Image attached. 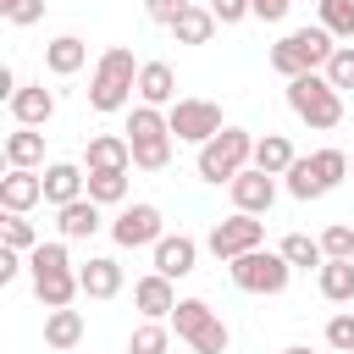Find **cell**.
I'll return each mask as SVG.
<instances>
[{
  "instance_id": "obj_7",
  "label": "cell",
  "mask_w": 354,
  "mask_h": 354,
  "mask_svg": "<svg viewBox=\"0 0 354 354\" xmlns=\"http://www.w3.org/2000/svg\"><path fill=\"white\" fill-rule=\"evenodd\" d=\"M227 277H232V288H243V293H260V299H277V293L288 288V277H293V266L282 260V249H249V254H238V260H227Z\"/></svg>"
},
{
  "instance_id": "obj_23",
  "label": "cell",
  "mask_w": 354,
  "mask_h": 354,
  "mask_svg": "<svg viewBox=\"0 0 354 354\" xmlns=\"http://www.w3.org/2000/svg\"><path fill=\"white\" fill-rule=\"evenodd\" d=\"M44 343H50V348H77V343H83V310H72V304L50 310V315H44Z\"/></svg>"
},
{
  "instance_id": "obj_32",
  "label": "cell",
  "mask_w": 354,
  "mask_h": 354,
  "mask_svg": "<svg viewBox=\"0 0 354 354\" xmlns=\"http://www.w3.org/2000/svg\"><path fill=\"white\" fill-rule=\"evenodd\" d=\"M315 11L332 39H354V0H315Z\"/></svg>"
},
{
  "instance_id": "obj_29",
  "label": "cell",
  "mask_w": 354,
  "mask_h": 354,
  "mask_svg": "<svg viewBox=\"0 0 354 354\" xmlns=\"http://www.w3.org/2000/svg\"><path fill=\"white\" fill-rule=\"evenodd\" d=\"M88 199H100V205H122V199H127V166L88 171Z\"/></svg>"
},
{
  "instance_id": "obj_14",
  "label": "cell",
  "mask_w": 354,
  "mask_h": 354,
  "mask_svg": "<svg viewBox=\"0 0 354 354\" xmlns=\"http://www.w3.org/2000/svg\"><path fill=\"white\" fill-rule=\"evenodd\" d=\"M133 310H144V321H171V310H177L171 277H160V271L138 277V282H133Z\"/></svg>"
},
{
  "instance_id": "obj_9",
  "label": "cell",
  "mask_w": 354,
  "mask_h": 354,
  "mask_svg": "<svg viewBox=\"0 0 354 354\" xmlns=\"http://www.w3.org/2000/svg\"><path fill=\"white\" fill-rule=\"evenodd\" d=\"M166 122H171V138H177V144H210V138L227 127L216 100H171V105H166Z\"/></svg>"
},
{
  "instance_id": "obj_12",
  "label": "cell",
  "mask_w": 354,
  "mask_h": 354,
  "mask_svg": "<svg viewBox=\"0 0 354 354\" xmlns=\"http://www.w3.org/2000/svg\"><path fill=\"white\" fill-rule=\"evenodd\" d=\"M227 194H232V205H238V210L266 216V210L277 205V177H271V171H260V166H243V171L227 183Z\"/></svg>"
},
{
  "instance_id": "obj_6",
  "label": "cell",
  "mask_w": 354,
  "mask_h": 354,
  "mask_svg": "<svg viewBox=\"0 0 354 354\" xmlns=\"http://www.w3.org/2000/svg\"><path fill=\"white\" fill-rule=\"evenodd\" d=\"M194 166H199L205 183L221 188V183H232L243 166H254V138H249L243 127H221L210 144H199V160H194Z\"/></svg>"
},
{
  "instance_id": "obj_35",
  "label": "cell",
  "mask_w": 354,
  "mask_h": 354,
  "mask_svg": "<svg viewBox=\"0 0 354 354\" xmlns=\"http://www.w3.org/2000/svg\"><path fill=\"white\" fill-rule=\"evenodd\" d=\"M321 249H326V260H354V227L348 221H332L321 232Z\"/></svg>"
},
{
  "instance_id": "obj_2",
  "label": "cell",
  "mask_w": 354,
  "mask_h": 354,
  "mask_svg": "<svg viewBox=\"0 0 354 354\" xmlns=\"http://www.w3.org/2000/svg\"><path fill=\"white\" fill-rule=\"evenodd\" d=\"M28 277H33V293H39L44 310H61V304H72L83 293L77 288V266L66 254V238H50V243L28 249Z\"/></svg>"
},
{
  "instance_id": "obj_38",
  "label": "cell",
  "mask_w": 354,
  "mask_h": 354,
  "mask_svg": "<svg viewBox=\"0 0 354 354\" xmlns=\"http://www.w3.org/2000/svg\"><path fill=\"white\" fill-rule=\"evenodd\" d=\"M188 6H194V0H144V17H149V22H160V28H171Z\"/></svg>"
},
{
  "instance_id": "obj_34",
  "label": "cell",
  "mask_w": 354,
  "mask_h": 354,
  "mask_svg": "<svg viewBox=\"0 0 354 354\" xmlns=\"http://www.w3.org/2000/svg\"><path fill=\"white\" fill-rule=\"evenodd\" d=\"M0 243H11V249H39L44 238H39V227H33L28 216H11V210H6V221H0Z\"/></svg>"
},
{
  "instance_id": "obj_3",
  "label": "cell",
  "mask_w": 354,
  "mask_h": 354,
  "mask_svg": "<svg viewBox=\"0 0 354 354\" xmlns=\"http://www.w3.org/2000/svg\"><path fill=\"white\" fill-rule=\"evenodd\" d=\"M288 111L304 127L326 133V127L343 122V88H332L326 72H299V77H288Z\"/></svg>"
},
{
  "instance_id": "obj_40",
  "label": "cell",
  "mask_w": 354,
  "mask_h": 354,
  "mask_svg": "<svg viewBox=\"0 0 354 354\" xmlns=\"http://www.w3.org/2000/svg\"><path fill=\"white\" fill-rule=\"evenodd\" d=\"M210 11H216V22H221V28H232V22H243V17H254V11H249V0H210Z\"/></svg>"
},
{
  "instance_id": "obj_8",
  "label": "cell",
  "mask_w": 354,
  "mask_h": 354,
  "mask_svg": "<svg viewBox=\"0 0 354 354\" xmlns=\"http://www.w3.org/2000/svg\"><path fill=\"white\" fill-rule=\"evenodd\" d=\"M171 326H177V337H183L194 354H227V343H232L227 321H221V315H216L205 299H177Z\"/></svg>"
},
{
  "instance_id": "obj_18",
  "label": "cell",
  "mask_w": 354,
  "mask_h": 354,
  "mask_svg": "<svg viewBox=\"0 0 354 354\" xmlns=\"http://www.w3.org/2000/svg\"><path fill=\"white\" fill-rule=\"evenodd\" d=\"M11 116H17V127H44V122L55 116V88L22 83V88L11 94Z\"/></svg>"
},
{
  "instance_id": "obj_36",
  "label": "cell",
  "mask_w": 354,
  "mask_h": 354,
  "mask_svg": "<svg viewBox=\"0 0 354 354\" xmlns=\"http://www.w3.org/2000/svg\"><path fill=\"white\" fill-rule=\"evenodd\" d=\"M326 77H332V88H354V44H337L332 50V61H326Z\"/></svg>"
},
{
  "instance_id": "obj_42",
  "label": "cell",
  "mask_w": 354,
  "mask_h": 354,
  "mask_svg": "<svg viewBox=\"0 0 354 354\" xmlns=\"http://www.w3.org/2000/svg\"><path fill=\"white\" fill-rule=\"evenodd\" d=\"M22 271V249H11V243H0V282H11Z\"/></svg>"
},
{
  "instance_id": "obj_41",
  "label": "cell",
  "mask_w": 354,
  "mask_h": 354,
  "mask_svg": "<svg viewBox=\"0 0 354 354\" xmlns=\"http://www.w3.org/2000/svg\"><path fill=\"white\" fill-rule=\"evenodd\" d=\"M249 11H254L260 22H282V17L293 11V0H249Z\"/></svg>"
},
{
  "instance_id": "obj_43",
  "label": "cell",
  "mask_w": 354,
  "mask_h": 354,
  "mask_svg": "<svg viewBox=\"0 0 354 354\" xmlns=\"http://www.w3.org/2000/svg\"><path fill=\"white\" fill-rule=\"evenodd\" d=\"M282 354H315V348H304V343H293V348H282Z\"/></svg>"
},
{
  "instance_id": "obj_5",
  "label": "cell",
  "mask_w": 354,
  "mask_h": 354,
  "mask_svg": "<svg viewBox=\"0 0 354 354\" xmlns=\"http://www.w3.org/2000/svg\"><path fill=\"white\" fill-rule=\"evenodd\" d=\"M332 33L315 22V28H293V33H282L277 44H271V72H282V77H299V72H326V61H332Z\"/></svg>"
},
{
  "instance_id": "obj_31",
  "label": "cell",
  "mask_w": 354,
  "mask_h": 354,
  "mask_svg": "<svg viewBox=\"0 0 354 354\" xmlns=\"http://www.w3.org/2000/svg\"><path fill=\"white\" fill-rule=\"evenodd\" d=\"M166 348H171L166 321H138V326H133V337H127V354H166Z\"/></svg>"
},
{
  "instance_id": "obj_17",
  "label": "cell",
  "mask_w": 354,
  "mask_h": 354,
  "mask_svg": "<svg viewBox=\"0 0 354 354\" xmlns=\"http://www.w3.org/2000/svg\"><path fill=\"white\" fill-rule=\"evenodd\" d=\"M77 288H83L88 299H116V293H122V260L88 254V260L77 266Z\"/></svg>"
},
{
  "instance_id": "obj_44",
  "label": "cell",
  "mask_w": 354,
  "mask_h": 354,
  "mask_svg": "<svg viewBox=\"0 0 354 354\" xmlns=\"http://www.w3.org/2000/svg\"><path fill=\"white\" fill-rule=\"evenodd\" d=\"M11 6H17V0H0V17H6V11H11Z\"/></svg>"
},
{
  "instance_id": "obj_19",
  "label": "cell",
  "mask_w": 354,
  "mask_h": 354,
  "mask_svg": "<svg viewBox=\"0 0 354 354\" xmlns=\"http://www.w3.org/2000/svg\"><path fill=\"white\" fill-rule=\"evenodd\" d=\"M194 260H199V243H194L188 232H166V238L155 243V271H160V277H171V282H177V277H188V271H194Z\"/></svg>"
},
{
  "instance_id": "obj_11",
  "label": "cell",
  "mask_w": 354,
  "mask_h": 354,
  "mask_svg": "<svg viewBox=\"0 0 354 354\" xmlns=\"http://www.w3.org/2000/svg\"><path fill=\"white\" fill-rule=\"evenodd\" d=\"M111 238L116 249H155L166 238V221H160V205L138 199V205H122V216L111 221Z\"/></svg>"
},
{
  "instance_id": "obj_25",
  "label": "cell",
  "mask_w": 354,
  "mask_h": 354,
  "mask_svg": "<svg viewBox=\"0 0 354 354\" xmlns=\"http://www.w3.org/2000/svg\"><path fill=\"white\" fill-rule=\"evenodd\" d=\"M6 166H44V133L39 127H17V133H6Z\"/></svg>"
},
{
  "instance_id": "obj_24",
  "label": "cell",
  "mask_w": 354,
  "mask_h": 354,
  "mask_svg": "<svg viewBox=\"0 0 354 354\" xmlns=\"http://www.w3.org/2000/svg\"><path fill=\"white\" fill-rule=\"evenodd\" d=\"M315 288H321L326 304H348L354 299V260H326L315 271Z\"/></svg>"
},
{
  "instance_id": "obj_37",
  "label": "cell",
  "mask_w": 354,
  "mask_h": 354,
  "mask_svg": "<svg viewBox=\"0 0 354 354\" xmlns=\"http://www.w3.org/2000/svg\"><path fill=\"white\" fill-rule=\"evenodd\" d=\"M326 343H332L337 354H354V310H337V315L326 321Z\"/></svg>"
},
{
  "instance_id": "obj_39",
  "label": "cell",
  "mask_w": 354,
  "mask_h": 354,
  "mask_svg": "<svg viewBox=\"0 0 354 354\" xmlns=\"http://www.w3.org/2000/svg\"><path fill=\"white\" fill-rule=\"evenodd\" d=\"M39 17H44V0H17V6L6 11V22H11V28H33Z\"/></svg>"
},
{
  "instance_id": "obj_21",
  "label": "cell",
  "mask_w": 354,
  "mask_h": 354,
  "mask_svg": "<svg viewBox=\"0 0 354 354\" xmlns=\"http://www.w3.org/2000/svg\"><path fill=\"white\" fill-rule=\"evenodd\" d=\"M83 61H88V44H83L77 33H61V39L44 44V66H50V77H72V72H83Z\"/></svg>"
},
{
  "instance_id": "obj_1",
  "label": "cell",
  "mask_w": 354,
  "mask_h": 354,
  "mask_svg": "<svg viewBox=\"0 0 354 354\" xmlns=\"http://www.w3.org/2000/svg\"><path fill=\"white\" fill-rule=\"evenodd\" d=\"M138 66H144V61H133L127 44H111V50L94 61V72H88V105H94L100 116L127 111V100L138 94Z\"/></svg>"
},
{
  "instance_id": "obj_4",
  "label": "cell",
  "mask_w": 354,
  "mask_h": 354,
  "mask_svg": "<svg viewBox=\"0 0 354 354\" xmlns=\"http://www.w3.org/2000/svg\"><path fill=\"white\" fill-rule=\"evenodd\" d=\"M127 144H133V166L138 171H166L171 166V122H166V111L160 105H133V116H127Z\"/></svg>"
},
{
  "instance_id": "obj_16",
  "label": "cell",
  "mask_w": 354,
  "mask_h": 354,
  "mask_svg": "<svg viewBox=\"0 0 354 354\" xmlns=\"http://www.w3.org/2000/svg\"><path fill=\"white\" fill-rule=\"evenodd\" d=\"M100 210H105V205L83 194V199H72V205H61V210H55V232H61L66 243H72V238H94V232L105 227V216H100Z\"/></svg>"
},
{
  "instance_id": "obj_30",
  "label": "cell",
  "mask_w": 354,
  "mask_h": 354,
  "mask_svg": "<svg viewBox=\"0 0 354 354\" xmlns=\"http://www.w3.org/2000/svg\"><path fill=\"white\" fill-rule=\"evenodd\" d=\"M282 177H288V194H293V199H304V205L326 194V188H321V177H315V166H310V155H299V160H293Z\"/></svg>"
},
{
  "instance_id": "obj_13",
  "label": "cell",
  "mask_w": 354,
  "mask_h": 354,
  "mask_svg": "<svg viewBox=\"0 0 354 354\" xmlns=\"http://www.w3.org/2000/svg\"><path fill=\"white\" fill-rule=\"evenodd\" d=\"M39 199H44V171H33V166H11V171L0 177V210L28 216Z\"/></svg>"
},
{
  "instance_id": "obj_33",
  "label": "cell",
  "mask_w": 354,
  "mask_h": 354,
  "mask_svg": "<svg viewBox=\"0 0 354 354\" xmlns=\"http://www.w3.org/2000/svg\"><path fill=\"white\" fill-rule=\"evenodd\" d=\"M310 166H315V177H321V188H326V194L348 177V155H343V149H315V155H310Z\"/></svg>"
},
{
  "instance_id": "obj_20",
  "label": "cell",
  "mask_w": 354,
  "mask_h": 354,
  "mask_svg": "<svg viewBox=\"0 0 354 354\" xmlns=\"http://www.w3.org/2000/svg\"><path fill=\"white\" fill-rule=\"evenodd\" d=\"M83 166H88V171L133 166V144H127V133H94V138H88V149H83Z\"/></svg>"
},
{
  "instance_id": "obj_22",
  "label": "cell",
  "mask_w": 354,
  "mask_h": 354,
  "mask_svg": "<svg viewBox=\"0 0 354 354\" xmlns=\"http://www.w3.org/2000/svg\"><path fill=\"white\" fill-rule=\"evenodd\" d=\"M138 100L144 105H171L177 100V72L166 61H144L138 66Z\"/></svg>"
},
{
  "instance_id": "obj_10",
  "label": "cell",
  "mask_w": 354,
  "mask_h": 354,
  "mask_svg": "<svg viewBox=\"0 0 354 354\" xmlns=\"http://www.w3.org/2000/svg\"><path fill=\"white\" fill-rule=\"evenodd\" d=\"M260 243H266V221L249 216V210H232V216L216 221L210 238H205V249H210L216 260H238V254H249V249H260Z\"/></svg>"
},
{
  "instance_id": "obj_15",
  "label": "cell",
  "mask_w": 354,
  "mask_h": 354,
  "mask_svg": "<svg viewBox=\"0 0 354 354\" xmlns=\"http://www.w3.org/2000/svg\"><path fill=\"white\" fill-rule=\"evenodd\" d=\"M88 194V171L83 166H72V160H50L44 166V199L61 210V205H72V199H83Z\"/></svg>"
},
{
  "instance_id": "obj_28",
  "label": "cell",
  "mask_w": 354,
  "mask_h": 354,
  "mask_svg": "<svg viewBox=\"0 0 354 354\" xmlns=\"http://www.w3.org/2000/svg\"><path fill=\"white\" fill-rule=\"evenodd\" d=\"M293 160H299V155H293V144H288L282 133H266V138H254V166H260V171L282 177V171H288Z\"/></svg>"
},
{
  "instance_id": "obj_26",
  "label": "cell",
  "mask_w": 354,
  "mask_h": 354,
  "mask_svg": "<svg viewBox=\"0 0 354 354\" xmlns=\"http://www.w3.org/2000/svg\"><path fill=\"white\" fill-rule=\"evenodd\" d=\"M277 249H282V260H288L293 271H321V266H326V249H321V238H310V232H288Z\"/></svg>"
},
{
  "instance_id": "obj_27",
  "label": "cell",
  "mask_w": 354,
  "mask_h": 354,
  "mask_svg": "<svg viewBox=\"0 0 354 354\" xmlns=\"http://www.w3.org/2000/svg\"><path fill=\"white\" fill-rule=\"evenodd\" d=\"M210 33H216V11H210V6H188V11L171 22V39H177V44H210Z\"/></svg>"
},
{
  "instance_id": "obj_45",
  "label": "cell",
  "mask_w": 354,
  "mask_h": 354,
  "mask_svg": "<svg viewBox=\"0 0 354 354\" xmlns=\"http://www.w3.org/2000/svg\"><path fill=\"white\" fill-rule=\"evenodd\" d=\"M348 177H354V155H348Z\"/></svg>"
}]
</instances>
